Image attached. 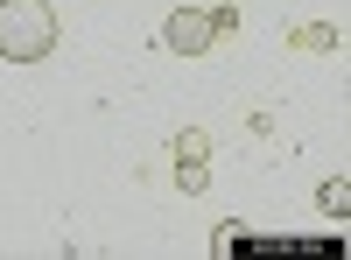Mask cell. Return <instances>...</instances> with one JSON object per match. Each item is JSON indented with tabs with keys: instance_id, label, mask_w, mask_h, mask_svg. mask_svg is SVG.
<instances>
[{
	"instance_id": "cell-1",
	"label": "cell",
	"mask_w": 351,
	"mask_h": 260,
	"mask_svg": "<svg viewBox=\"0 0 351 260\" xmlns=\"http://www.w3.org/2000/svg\"><path fill=\"white\" fill-rule=\"evenodd\" d=\"M56 49V8L49 0H0V56L8 64H43Z\"/></svg>"
},
{
	"instance_id": "cell-4",
	"label": "cell",
	"mask_w": 351,
	"mask_h": 260,
	"mask_svg": "<svg viewBox=\"0 0 351 260\" xmlns=\"http://www.w3.org/2000/svg\"><path fill=\"white\" fill-rule=\"evenodd\" d=\"M337 43H344L337 21H302L295 36H288V49H337Z\"/></svg>"
},
{
	"instance_id": "cell-5",
	"label": "cell",
	"mask_w": 351,
	"mask_h": 260,
	"mask_svg": "<svg viewBox=\"0 0 351 260\" xmlns=\"http://www.w3.org/2000/svg\"><path fill=\"white\" fill-rule=\"evenodd\" d=\"M316 204H324L330 218H351V183H344V176H330L324 190H316Z\"/></svg>"
},
{
	"instance_id": "cell-2",
	"label": "cell",
	"mask_w": 351,
	"mask_h": 260,
	"mask_svg": "<svg viewBox=\"0 0 351 260\" xmlns=\"http://www.w3.org/2000/svg\"><path fill=\"white\" fill-rule=\"evenodd\" d=\"M162 43L176 49V56H204L218 43V21H211V8H176L169 14V28H162Z\"/></svg>"
},
{
	"instance_id": "cell-3",
	"label": "cell",
	"mask_w": 351,
	"mask_h": 260,
	"mask_svg": "<svg viewBox=\"0 0 351 260\" xmlns=\"http://www.w3.org/2000/svg\"><path fill=\"white\" fill-rule=\"evenodd\" d=\"M204 183H211V134H204V127H183V134H176V190H204Z\"/></svg>"
}]
</instances>
